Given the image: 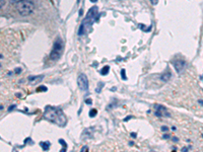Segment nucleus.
<instances>
[{
    "label": "nucleus",
    "mask_w": 203,
    "mask_h": 152,
    "mask_svg": "<svg viewBox=\"0 0 203 152\" xmlns=\"http://www.w3.org/2000/svg\"><path fill=\"white\" fill-rule=\"evenodd\" d=\"M11 2H13V3H18L20 1H21V0H10Z\"/></svg>",
    "instance_id": "20"
},
{
    "label": "nucleus",
    "mask_w": 203,
    "mask_h": 152,
    "mask_svg": "<svg viewBox=\"0 0 203 152\" xmlns=\"http://www.w3.org/2000/svg\"><path fill=\"white\" fill-rule=\"evenodd\" d=\"M87 149H89V148H87V147H82V149H81V151H86Z\"/></svg>",
    "instance_id": "24"
},
{
    "label": "nucleus",
    "mask_w": 203,
    "mask_h": 152,
    "mask_svg": "<svg viewBox=\"0 0 203 152\" xmlns=\"http://www.w3.org/2000/svg\"><path fill=\"white\" fill-rule=\"evenodd\" d=\"M164 138H165H165L169 139V138H170V136H169L168 134H165V135H164Z\"/></svg>",
    "instance_id": "23"
},
{
    "label": "nucleus",
    "mask_w": 203,
    "mask_h": 152,
    "mask_svg": "<svg viewBox=\"0 0 203 152\" xmlns=\"http://www.w3.org/2000/svg\"><path fill=\"white\" fill-rule=\"evenodd\" d=\"M59 142H60V143L63 145V149H61V151H65L66 150V147H67V145H66V143H65V141L63 140V139H60V140H59Z\"/></svg>",
    "instance_id": "13"
},
{
    "label": "nucleus",
    "mask_w": 203,
    "mask_h": 152,
    "mask_svg": "<svg viewBox=\"0 0 203 152\" xmlns=\"http://www.w3.org/2000/svg\"><path fill=\"white\" fill-rule=\"evenodd\" d=\"M4 3H5V0H1V3H0V4H1V5H0V6H1V8L3 7V6H4Z\"/></svg>",
    "instance_id": "19"
},
{
    "label": "nucleus",
    "mask_w": 203,
    "mask_h": 152,
    "mask_svg": "<svg viewBox=\"0 0 203 152\" xmlns=\"http://www.w3.org/2000/svg\"><path fill=\"white\" fill-rule=\"evenodd\" d=\"M21 71H23V69H21V68H16V69H15V71H13V72H9L8 75H11V74H18V73H20Z\"/></svg>",
    "instance_id": "14"
},
{
    "label": "nucleus",
    "mask_w": 203,
    "mask_h": 152,
    "mask_svg": "<svg viewBox=\"0 0 203 152\" xmlns=\"http://www.w3.org/2000/svg\"><path fill=\"white\" fill-rule=\"evenodd\" d=\"M121 76H122V79H123V80H126V79H127L126 74H125V70H124V69H122V71H121Z\"/></svg>",
    "instance_id": "15"
},
{
    "label": "nucleus",
    "mask_w": 203,
    "mask_h": 152,
    "mask_svg": "<svg viewBox=\"0 0 203 152\" xmlns=\"http://www.w3.org/2000/svg\"><path fill=\"white\" fill-rule=\"evenodd\" d=\"M44 118L55 125H57L61 128L66 126L67 124V117L64 114V111L59 108L52 107V105H47L44 111Z\"/></svg>",
    "instance_id": "1"
},
{
    "label": "nucleus",
    "mask_w": 203,
    "mask_h": 152,
    "mask_svg": "<svg viewBox=\"0 0 203 152\" xmlns=\"http://www.w3.org/2000/svg\"><path fill=\"white\" fill-rule=\"evenodd\" d=\"M86 104H92V100H89H89L86 101Z\"/></svg>",
    "instance_id": "22"
},
{
    "label": "nucleus",
    "mask_w": 203,
    "mask_h": 152,
    "mask_svg": "<svg viewBox=\"0 0 203 152\" xmlns=\"http://www.w3.org/2000/svg\"><path fill=\"white\" fill-rule=\"evenodd\" d=\"M77 85L80 90H87L89 89V79L84 73H80L77 76Z\"/></svg>",
    "instance_id": "4"
},
{
    "label": "nucleus",
    "mask_w": 203,
    "mask_h": 152,
    "mask_svg": "<svg viewBox=\"0 0 203 152\" xmlns=\"http://www.w3.org/2000/svg\"><path fill=\"white\" fill-rule=\"evenodd\" d=\"M131 136H132V137L135 138V137H136V133H131Z\"/></svg>",
    "instance_id": "25"
},
{
    "label": "nucleus",
    "mask_w": 203,
    "mask_h": 152,
    "mask_svg": "<svg viewBox=\"0 0 203 152\" xmlns=\"http://www.w3.org/2000/svg\"><path fill=\"white\" fill-rule=\"evenodd\" d=\"M130 118H132V117H131V116H129V117L125 118V119H124V121H125V122H126V121H129V120H130Z\"/></svg>",
    "instance_id": "21"
},
{
    "label": "nucleus",
    "mask_w": 203,
    "mask_h": 152,
    "mask_svg": "<svg viewBox=\"0 0 203 152\" xmlns=\"http://www.w3.org/2000/svg\"><path fill=\"white\" fill-rule=\"evenodd\" d=\"M93 132H95V128H93V127H89V128H86L82 132L81 139H82V140H87V139H90L93 136Z\"/></svg>",
    "instance_id": "6"
},
{
    "label": "nucleus",
    "mask_w": 203,
    "mask_h": 152,
    "mask_svg": "<svg viewBox=\"0 0 203 152\" xmlns=\"http://www.w3.org/2000/svg\"><path fill=\"white\" fill-rule=\"evenodd\" d=\"M149 1H150V3L152 5H157L158 3V0H149Z\"/></svg>",
    "instance_id": "17"
},
{
    "label": "nucleus",
    "mask_w": 203,
    "mask_h": 152,
    "mask_svg": "<svg viewBox=\"0 0 203 152\" xmlns=\"http://www.w3.org/2000/svg\"><path fill=\"white\" fill-rule=\"evenodd\" d=\"M173 65L175 67V69L178 73H181L182 71L184 70V68H185V61L183 60H176L173 62Z\"/></svg>",
    "instance_id": "8"
},
{
    "label": "nucleus",
    "mask_w": 203,
    "mask_h": 152,
    "mask_svg": "<svg viewBox=\"0 0 203 152\" xmlns=\"http://www.w3.org/2000/svg\"><path fill=\"white\" fill-rule=\"evenodd\" d=\"M171 77H172V73L170 72V70L167 69V71L161 75V79L162 80V81H169Z\"/></svg>",
    "instance_id": "9"
},
{
    "label": "nucleus",
    "mask_w": 203,
    "mask_h": 152,
    "mask_svg": "<svg viewBox=\"0 0 203 152\" xmlns=\"http://www.w3.org/2000/svg\"><path fill=\"white\" fill-rule=\"evenodd\" d=\"M40 145H41V146H42V148H43V149L45 150V151L49 150L50 146H51V144H50V142H49V141H46V142H41Z\"/></svg>",
    "instance_id": "10"
},
{
    "label": "nucleus",
    "mask_w": 203,
    "mask_h": 152,
    "mask_svg": "<svg viewBox=\"0 0 203 152\" xmlns=\"http://www.w3.org/2000/svg\"><path fill=\"white\" fill-rule=\"evenodd\" d=\"M47 90V87H45V86H43V87H39L38 89H37V91H46Z\"/></svg>",
    "instance_id": "16"
},
{
    "label": "nucleus",
    "mask_w": 203,
    "mask_h": 152,
    "mask_svg": "<svg viewBox=\"0 0 203 152\" xmlns=\"http://www.w3.org/2000/svg\"><path fill=\"white\" fill-rule=\"evenodd\" d=\"M90 1H92V2H93V3H96V1H98V0H90Z\"/></svg>",
    "instance_id": "26"
},
{
    "label": "nucleus",
    "mask_w": 203,
    "mask_h": 152,
    "mask_svg": "<svg viewBox=\"0 0 203 152\" xmlns=\"http://www.w3.org/2000/svg\"><path fill=\"white\" fill-rule=\"evenodd\" d=\"M44 79V75H37V76H29L27 77V82L31 85H36L38 83L42 82Z\"/></svg>",
    "instance_id": "7"
},
{
    "label": "nucleus",
    "mask_w": 203,
    "mask_h": 152,
    "mask_svg": "<svg viewBox=\"0 0 203 152\" xmlns=\"http://www.w3.org/2000/svg\"><path fill=\"white\" fill-rule=\"evenodd\" d=\"M62 51H63V43H62V40L60 38H58L55 41L54 46H53V50L50 54V59L52 61L59 60V58L62 55Z\"/></svg>",
    "instance_id": "3"
},
{
    "label": "nucleus",
    "mask_w": 203,
    "mask_h": 152,
    "mask_svg": "<svg viewBox=\"0 0 203 152\" xmlns=\"http://www.w3.org/2000/svg\"><path fill=\"white\" fill-rule=\"evenodd\" d=\"M109 71H110V67H109V66H105V67L102 69L101 74H102V75H107V74L109 73Z\"/></svg>",
    "instance_id": "11"
},
{
    "label": "nucleus",
    "mask_w": 203,
    "mask_h": 152,
    "mask_svg": "<svg viewBox=\"0 0 203 152\" xmlns=\"http://www.w3.org/2000/svg\"><path fill=\"white\" fill-rule=\"evenodd\" d=\"M161 130H162V131H168V130H169V128H168L167 126H162Z\"/></svg>",
    "instance_id": "18"
},
{
    "label": "nucleus",
    "mask_w": 203,
    "mask_h": 152,
    "mask_svg": "<svg viewBox=\"0 0 203 152\" xmlns=\"http://www.w3.org/2000/svg\"><path fill=\"white\" fill-rule=\"evenodd\" d=\"M155 116L158 118H167L171 117V114L169 113L168 108H165L164 105H155Z\"/></svg>",
    "instance_id": "5"
},
{
    "label": "nucleus",
    "mask_w": 203,
    "mask_h": 152,
    "mask_svg": "<svg viewBox=\"0 0 203 152\" xmlns=\"http://www.w3.org/2000/svg\"><path fill=\"white\" fill-rule=\"evenodd\" d=\"M199 102H200V104H202V105H203V101H199Z\"/></svg>",
    "instance_id": "27"
},
{
    "label": "nucleus",
    "mask_w": 203,
    "mask_h": 152,
    "mask_svg": "<svg viewBox=\"0 0 203 152\" xmlns=\"http://www.w3.org/2000/svg\"><path fill=\"white\" fill-rule=\"evenodd\" d=\"M96 114H98V111L96 110V108H92V110L89 111V117L90 118H93V117H96Z\"/></svg>",
    "instance_id": "12"
},
{
    "label": "nucleus",
    "mask_w": 203,
    "mask_h": 152,
    "mask_svg": "<svg viewBox=\"0 0 203 152\" xmlns=\"http://www.w3.org/2000/svg\"><path fill=\"white\" fill-rule=\"evenodd\" d=\"M16 4V10L21 16L30 15L35 10V4H34V2L30 1V0H21Z\"/></svg>",
    "instance_id": "2"
}]
</instances>
